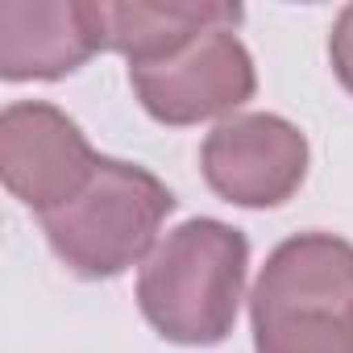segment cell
<instances>
[{
    "instance_id": "1",
    "label": "cell",
    "mask_w": 353,
    "mask_h": 353,
    "mask_svg": "<svg viewBox=\"0 0 353 353\" xmlns=\"http://www.w3.org/2000/svg\"><path fill=\"white\" fill-rule=\"evenodd\" d=\"M250 241L208 216L166 233L137 279L141 316L174 345H216L233 332L245 291Z\"/></svg>"
},
{
    "instance_id": "2",
    "label": "cell",
    "mask_w": 353,
    "mask_h": 353,
    "mask_svg": "<svg viewBox=\"0 0 353 353\" xmlns=\"http://www.w3.org/2000/svg\"><path fill=\"white\" fill-rule=\"evenodd\" d=\"M254 353H353V245L332 233L283 241L254 287Z\"/></svg>"
},
{
    "instance_id": "3",
    "label": "cell",
    "mask_w": 353,
    "mask_h": 353,
    "mask_svg": "<svg viewBox=\"0 0 353 353\" xmlns=\"http://www.w3.org/2000/svg\"><path fill=\"white\" fill-rule=\"evenodd\" d=\"M174 196L145 166L100 158L92 179L54 212L42 216L50 250L79 279H117L141 262Z\"/></svg>"
},
{
    "instance_id": "4",
    "label": "cell",
    "mask_w": 353,
    "mask_h": 353,
    "mask_svg": "<svg viewBox=\"0 0 353 353\" xmlns=\"http://www.w3.org/2000/svg\"><path fill=\"white\" fill-rule=\"evenodd\" d=\"M129 83L145 112L162 125H196L233 112L254 96V59L233 30H212L162 63L129 67Z\"/></svg>"
},
{
    "instance_id": "5",
    "label": "cell",
    "mask_w": 353,
    "mask_h": 353,
    "mask_svg": "<svg viewBox=\"0 0 353 353\" xmlns=\"http://www.w3.org/2000/svg\"><path fill=\"white\" fill-rule=\"evenodd\" d=\"M204 179L208 188L241 208L287 204L307 174L303 133L270 112H245L216 125L204 141Z\"/></svg>"
},
{
    "instance_id": "6",
    "label": "cell",
    "mask_w": 353,
    "mask_h": 353,
    "mask_svg": "<svg viewBox=\"0 0 353 353\" xmlns=\"http://www.w3.org/2000/svg\"><path fill=\"white\" fill-rule=\"evenodd\" d=\"M96 154L79 125L54 104H9L0 117V174L5 188L38 216L63 208L96 170Z\"/></svg>"
},
{
    "instance_id": "7",
    "label": "cell",
    "mask_w": 353,
    "mask_h": 353,
    "mask_svg": "<svg viewBox=\"0 0 353 353\" xmlns=\"http://www.w3.org/2000/svg\"><path fill=\"white\" fill-rule=\"evenodd\" d=\"M100 50L88 0H0V75L59 79Z\"/></svg>"
},
{
    "instance_id": "8",
    "label": "cell",
    "mask_w": 353,
    "mask_h": 353,
    "mask_svg": "<svg viewBox=\"0 0 353 353\" xmlns=\"http://www.w3.org/2000/svg\"><path fill=\"white\" fill-rule=\"evenodd\" d=\"M245 13L237 5H92L100 50H117L129 67L162 63L212 30H233Z\"/></svg>"
},
{
    "instance_id": "9",
    "label": "cell",
    "mask_w": 353,
    "mask_h": 353,
    "mask_svg": "<svg viewBox=\"0 0 353 353\" xmlns=\"http://www.w3.org/2000/svg\"><path fill=\"white\" fill-rule=\"evenodd\" d=\"M328 54H332L336 79L353 92V5H349V9H341V17H336V26H332Z\"/></svg>"
}]
</instances>
